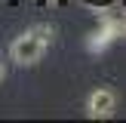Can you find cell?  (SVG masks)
<instances>
[{
  "mask_svg": "<svg viewBox=\"0 0 126 123\" xmlns=\"http://www.w3.org/2000/svg\"><path fill=\"white\" fill-rule=\"evenodd\" d=\"M49 40H52V31L49 28H43V25L28 28V31H22V34L9 43V59L16 62V65H37V62L43 59V52H46Z\"/></svg>",
  "mask_w": 126,
  "mask_h": 123,
  "instance_id": "6da1fadb",
  "label": "cell"
},
{
  "mask_svg": "<svg viewBox=\"0 0 126 123\" xmlns=\"http://www.w3.org/2000/svg\"><path fill=\"white\" fill-rule=\"evenodd\" d=\"M114 111H117V95L111 89L98 86V89L89 92V98H86V114H89L92 120H108V117H114Z\"/></svg>",
  "mask_w": 126,
  "mask_h": 123,
  "instance_id": "7a4b0ae2",
  "label": "cell"
},
{
  "mask_svg": "<svg viewBox=\"0 0 126 123\" xmlns=\"http://www.w3.org/2000/svg\"><path fill=\"white\" fill-rule=\"evenodd\" d=\"M3 77H6V71H3V65H0V83H3Z\"/></svg>",
  "mask_w": 126,
  "mask_h": 123,
  "instance_id": "3957f363",
  "label": "cell"
},
{
  "mask_svg": "<svg viewBox=\"0 0 126 123\" xmlns=\"http://www.w3.org/2000/svg\"><path fill=\"white\" fill-rule=\"evenodd\" d=\"M98 3H108V0H98Z\"/></svg>",
  "mask_w": 126,
  "mask_h": 123,
  "instance_id": "277c9868",
  "label": "cell"
}]
</instances>
